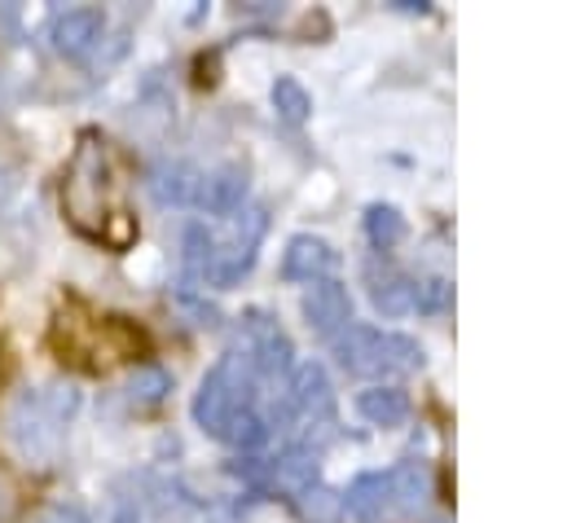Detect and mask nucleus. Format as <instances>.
<instances>
[{
    "mask_svg": "<svg viewBox=\"0 0 563 523\" xmlns=\"http://www.w3.org/2000/svg\"><path fill=\"white\" fill-rule=\"evenodd\" d=\"M273 105H277V114H282L286 123H303V119H308V110H312V97L303 92V84H299V79L282 75V79L273 84Z\"/></svg>",
    "mask_w": 563,
    "mask_h": 523,
    "instance_id": "20",
    "label": "nucleus"
},
{
    "mask_svg": "<svg viewBox=\"0 0 563 523\" xmlns=\"http://www.w3.org/2000/svg\"><path fill=\"white\" fill-rule=\"evenodd\" d=\"M13 501H18V497H13V483H9V475L0 470V523L13 514Z\"/></svg>",
    "mask_w": 563,
    "mask_h": 523,
    "instance_id": "26",
    "label": "nucleus"
},
{
    "mask_svg": "<svg viewBox=\"0 0 563 523\" xmlns=\"http://www.w3.org/2000/svg\"><path fill=\"white\" fill-rule=\"evenodd\" d=\"M391 510V479L387 470H365L347 483L343 492V514H352L356 523H383V514Z\"/></svg>",
    "mask_w": 563,
    "mask_h": 523,
    "instance_id": "11",
    "label": "nucleus"
},
{
    "mask_svg": "<svg viewBox=\"0 0 563 523\" xmlns=\"http://www.w3.org/2000/svg\"><path fill=\"white\" fill-rule=\"evenodd\" d=\"M299 514H303V523H339L343 519V497L312 483V488L299 492Z\"/></svg>",
    "mask_w": 563,
    "mask_h": 523,
    "instance_id": "19",
    "label": "nucleus"
},
{
    "mask_svg": "<svg viewBox=\"0 0 563 523\" xmlns=\"http://www.w3.org/2000/svg\"><path fill=\"white\" fill-rule=\"evenodd\" d=\"M110 149L97 132H84L70 163H66V180H62V211L66 220L88 233L101 237L106 220H110Z\"/></svg>",
    "mask_w": 563,
    "mask_h": 523,
    "instance_id": "1",
    "label": "nucleus"
},
{
    "mask_svg": "<svg viewBox=\"0 0 563 523\" xmlns=\"http://www.w3.org/2000/svg\"><path fill=\"white\" fill-rule=\"evenodd\" d=\"M356 413L369 422V426H400L409 418V396L400 387H365L356 396Z\"/></svg>",
    "mask_w": 563,
    "mask_h": 523,
    "instance_id": "14",
    "label": "nucleus"
},
{
    "mask_svg": "<svg viewBox=\"0 0 563 523\" xmlns=\"http://www.w3.org/2000/svg\"><path fill=\"white\" fill-rule=\"evenodd\" d=\"M330 374H325V365H317V360H299L295 369H290V382H286V404L295 409V413H303V418H321V413H330Z\"/></svg>",
    "mask_w": 563,
    "mask_h": 523,
    "instance_id": "10",
    "label": "nucleus"
},
{
    "mask_svg": "<svg viewBox=\"0 0 563 523\" xmlns=\"http://www.w3.org/2000/svg\"><path fill=\"white\" fill-rule=\"evenodd\" d=\"M255 409V391H251V365L242 356H224L216 360L198 391H194V422L211 435V439H224L229 426Z\"/></svg>",
    "mask_w": 563,
    "mask_h": 523,
    "instance_id": "3",
    "label": "nucleus"
},
{
    "mask_svg": "<svg viewBox=\"0 0 563 523\" xmlns=\"http://www.w3.org/2000/svg\"><path fill=\"white\" fill-rule=\"evenodd\" d=\"M40 400H44V409L66 426V422L75 418V409H79V387H75V382H53L48 391H40Z\"/></svg>",
    "mask_w": 563,
    "mask_h": 523,
    "instance_id": "23",
    "label": "nucleus"
},
{
    "mask_svg": "<svg viewBox=\"0 0 563 523\" xmlns=\"http://www.w3.org/2000/svg\"><path fill=\"white\" fill-rule=\"evenodd\" d=\"M40 523H88V514L75 510V505H48V510L40 514Z\"/></svg>",
    "mask_w": 563,
    "mask_h": 523,
    "instance_id": "25",
    "label": "nucleus"
},
{
    "mask_svg": "<svg viewBox=\"0 0 563 523\" xmlns=\"http://www.w3.org/2000/svg\"><path fill=\"white\" fill-rule=\"evenodd\" d=\"M334 356L356 378H396L422 365V352L413 338L396 330H374V325H347L343 334H334Z\"/></svg>",
    "mask_w": 563,
    "mask_h": 523,
    "instance_id": "2",
    "label": "nucleus"
},
{
    "mask_svg": "<svg viewBox=\"0 0 563 523\" xmlns=\"http://www.w3.org/2000/svg\"><path fill=\"white\" fill-rule=\"evenodd\" d=\"M106 31V13L92 9V4H79V9H62L53 22H48V44L62 53V57H84Z\"/></svg>",
    "mask_w": 563,
    "mask_h": 523,
    "instance_id": "8",
    "label": "nucleus"
},
{
    "mask_svg": "<svg viewBox=\"0 0 563 523\" xmlns=\"http://www.w3.org/2000/svg\"><path fill=\"white\" fill-rule=\"evenodd\" d=\"M273 483H282L286 492H303V488H312L317 483V453H308V448H290V453H282L277 461H273Z\"/></svg>",
    "mask_w": 563,
    "mask_h": 523,
    "instance_id": "16",
    "label": "nucleus"
},
{
    "mask_svg": "<svg viewBox=\"0 0 563 523\" xmlns=\"http://www.w3.org/2000/svg\"><path fill=\"white\" fill-rule=\"evenodd\" d=\"M167 391H172V378H167V369H158V365H136L132 378H128V396H132V400L154 404V400H163Z\"/></svg>",
    "mask_w": 563,
    "mask_h": 523,
    "instance_id": "22",
    "label": "nucleus"
},
{
    "mask_svg": "<svg viewBox=\"0 0 563 523\" xmlns=\"http://www.w3.org/2000/svg\"><path fill=\"white\" fill-rule=\"evenodd\" d=\"M369 299H374V308H378L383 316H400V312L413 308V281L400 277V272H383V277H374Z\"/></svg>",
    "mask_w": 563,
    "mask_h": 523,
    "instance_id": "17",
    "label": "nucleus"
},
{
    "mask_svg": "<svg viewBox=\"0 0 563 523\" xmlns=\"http://www.w3.org/2000/svg\"><path fill=\"white\" fill-rule=\"evenodd\" d=\"M449 299H453V286H449L444 277L413 281V308H422V312H440V308H449Z\"/></svg>",
    "mask_w": 563,
    "mask_h": 523,
    "instance_id": "24",
    "label": "nucleus"
},
{
    "mask_svg": "<svg viewBox=\"0 0 563 523\" xmlns=\"http://www.w3.org/2000/svg\"><path fill=\"white\" fill-rule=\"evenodd\" d=\"M242 347H246L242 360L255 365L260 374H282V369H290V356H295L286 330L264 312H246L242 316Z\"/></svg>",
    "mask_w": 563,
    "mask_h": 523,
    "instance_id": "6",
    "label": "nucleus"
},
{
    "mask_svg": "<svg viewBox=\"0 0 563 523\" xmlns=\"http://www.w3.org/2000/svg\"><path fill=\"white\" fill-rule=\"evenodd\" d=\"M387 479H391V510L413 514V510L427 505L431 488H427V470L418 461H400L396 470H387Z\"/></svg>",
    "mask_w": 563,
    "mask_h": 523,
    "instance_id": "15",
    "label": "nucleus"
},
{
    "mask_svg": "<svg viewBox=\"0 0 563 523\" xmlns=\"http://www.w3.org/2000/svg\"><path fill=\"white\" fill-rule=\"evenodd\" d=\"M9 435L18 444L22 457H31L35 466H53L62 453V422L44 409L40 391H22L9 409Z\"/></svg>",
    "mask_w": 563,
    "mask_h": 523,
    "instance_id": "4",
    "label": "nucleus"
},
{
    "mask_svg": "<svg viewBox=\"0 0 563 523\" xmlns=\"http://www.w3.org/2000/svg\"><path fill=\"white\" fill-rule=\"evenodd\" d=\"M330 268H334V251H330L325 237L295 233L282 251V277L286 281H321Z\"/></svg>",
    "mask_w": 563,
    "mask_h": 523,
    "instance_id": "9",
    "label": "nucleus"
},
{
    "mask_svg": "<svg viewBox=\"0 0 563 523\" xmlns=\"http://www.w3.org/2000/svg\"><path fill=\"white\" fill-rule=\"evenodd\" d=\"M242 198H246V176L238 167H224V171L202 176L194 207H207L216 215H233V211H242Z\"/></svg>",
    "mask_w": 563,
    "mask_h": 523,
    "instance_id": "13",
    "label": "nucleus"
},
{
    "mask_svg": "<svg viewBox=\"0 0 563 523\" xmlns=\"http://www.w3.org/2000/svg\"><path fill=\"white\" fill-rule=\"evenodd\" d=\"M365 233H369V242H374L378 251H387V246H396V242L405 237V220H400L396 207L374 202V207L365 211Z\"/></svg>",
    "mask_w": 563,
    "mask_h": 523,
    "instance_id": "18",
    "label": "nucleus"
},
{
    "mask_svg": "<svg viewBox=\"0 0 563 523\" xmlns=\"http://www.w3.org/2000/svg\"><path fill=\"white\" fill-rule=\"evenodd\" d=\"M198 185H202V171L189 167V163H163L150 176L154 198L158 202H172V207H194L198 202Z\"/></svg>",
    "mask_w": 563,
    "mask_h": 523,
    "instance_id": "12",
    "label": "nucleus"
},
{
    "mask_svg": "<svg viewBox=\"0 0 563 523\" xmlns=\"http://www.w3.org/2000/svg\"><path fill=\"white\" fill-rule=\"evenodd\" d=\"M303 321H308V330H317V334H343L347 330V321H352V294H347V286L343 281H334V277H321V281H308V290H303Z\"/></svg>",
    "mask_w": 563,
    "mask_h": 523,
    "instance_id": "7",
    "label": "nucleus"
},
{
    "mask_svg": "<svg viewBox=\"0 0 563 523\" xmlns=\"http://www.w3.org/2000/svg\"><path fill=\"white\" fill-rule=\"evenodd\" d=\"M233 220H238V224H233V237H229V242L216 237V259H211V268H207V277H202V281H211V286H220V290L251 272L255 246H260L264 224H268L260 207H246V211H238Z\"/></svg>",
    "mask_w": 563,
    "mask_h": 523,
    "instance_id": "5",
    "label": "nucleus"
},
{
    "mask_svg": "<svg viewBox=\"0 0 563 523\" xmlns=\"http://www.w3.org/2000/svg\"><path fill=\"white\" fill-rule=\"evenodd\" d=\"M211 259H216V233L207 224H189L185 229V264H189V272L207 277Z\"/></svg>",
    "mask_w": 563,
    "mask_h": 523,
    "instance_id": "21",
    "label": "nucleus"
}]
</instances>
